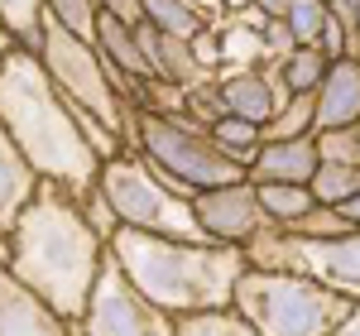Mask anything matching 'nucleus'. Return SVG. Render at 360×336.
<instances>
[{"mask_svg":"<svg viewBox=\"0 0 360 336\" xmlns=\"http://www.w3.org/2000/svg\"><path fill=\"white\" fill-rule=\"evenodd\" d=\"M144 15H149V25L159 34H173V39H197L207 29V20L188 0H144Z\"/></svg>","mask_w":360,"mask_h":336,"instance_id":"nucleus-19","label":"nucleus"},{"mask_svg":"<svg viewBox=\"0 0 360 336\" xmlns=\"http://www.w3.org/2000/svg\"><path fill=\"white\" fill-rule=\"evenodd\" d=\"M346 231H356V226L341 217V207H307L293 226H283V235H293V240H336Z\"/></svg>","mask_w":360,"mask_h":336,"instance_id":"nucleus-23","label":"nucleus"},{"mask_svg":"<svg viewBox=\"0 0 360 336\" xmlns=\"http://www.w3.org/2000/svg\"><path fill=\"white\" fill-rule=\"evenodd\" d=\"M332 336H360V303L351 308V317H346V322H341V327H336Z\"/></svg>","mask_w":360,"mask_h":336,"instance_id":"nucleus-34","label":"nucleus"},{"mask_svg":"<svg viewBox=\"0 0 360 336\" xmlns=\"http://www.w3.org/2000/svg\"><path fill=\"white\" fill-rule=\"evenodd\" d=\"M111 254L144 298H154L168 317L236 308V288L250 274V254L236 245H188L144 231H115Z\"/></svg>","mask_w":360,"mask_h":336,"instance_id":"nucleus-3","label":"nucleus"},{"mask_svg":"<svg viewBox=\"0 0 360 336\" xmlns=\"http://www.w3.org/2000/svg\"><path fill=\"white\" fill-rule=\"evenodd\" d=\"M39 63L49 67V77L53 86L72 101V106H82L91 111L106 130H111L120 149H125V111L135 106V101H125L111 82V67L101 63L96 53V44H82L77 34H68V29L58 25V20H44V44H39Z\"/></svg>","mask_w":360,"mask_h":336,"instance_id":"nucleus-7","label":"nucleus"},{"mask_svg":"<svg viewBox=\"0 0 360 336\" xmlns=\"http://www.w3.org/2000/svg\"><path fill=\"white\" fill-rule=\"evenodd\" d=\"M264 49H269V63H278V67L298 53V39H293L288 20H269V25H264Z\"/></svg>","mask_w":360,"mask_h":336,"instance_id":"nucleus-30","label":"nucleus"},{"mask_svg":"<svg viewBox=\"0 0 360 336\" xmlns=\"http://www.w3.org/2000/svg\"><path fill=\"white\" fill-rule=\"evenodd\" d=\"M15 49H20V44H15V39H10V29L0 25V67H5V58L15 53Z\"/></svg>","mask_w":360,"mask_h":336,"instance_id":"nucleus-35","label":"nucleus"},{"mask_svg":"<svg viewBox=\"0 0 360 336\" xmlns=\"http://www.w3.org/2000/svg\"><path fill=\"white\" fill-rule=\"evenodd\" d=\"M317 168H322L317 135H307V140H264L259 154L250 159V183L255 188H307Z\"/></svg>","mask_w":360,"mask_h":336,"instance_id":"nucleus-12","label":"nucleus"},{"mask_svg":"<svg viewBox=\"0 0 360 336\" xmlns=\"http://www.w3.org/2000/svg\"><path fill=\"white\" fill-rule=\"evenodd\" d=\"M312 96H317V135L360 125V58H336Z\"/></svg>","mask_w":360,"mask_h":336,"instance_id":"nucleus-15","label":"nucleus"},{"mask_svg":"<svg viewBox=\"0 0 360 336\" xmlns=\"http://www.w3.org/2000/svg\"><path fill=\"white\" fill-rule=\"evenodd\" d=\"M221 82V96H226V111L250 120V125H269L283 106H288V82H283V67L278 63H264L255 72H231V77H217Z\"/></svg>","mask_w":360,"mask_h":336,"instance_id":"nucleus-11","label":"nucleus"},{"mask_svg":"<svg viewBox=\"0 0 360 336\" xmlns=\"http://www.w3.org/2000/svg\"><path fill=\"white\" fill-rule=\"evenodd\" d=\"M106 254H111V245L96 235V226L86 221L82 207L63 188L44 183L10 235L5 269L29 293H39L63 322L77 327L86 303H91V288L101 279Z\"/></svg>","mask_w":360,"mask_h":336,"instance_id":"nucleus-1","label":"nucleus"},{"mask_svg":"<svg viewBox=\"0 0 360 336\" xmlns=\"http://www.w3.org/2000/svg\"><path fill=\"white\" fill-rule=\"evenodd\" d=\"M101 197L111 202L115 221L125 231L164 235V240H188V245H212L197 226L193 197L173 188L144 154H120L101 168Z\"/></svg>","mask_w":360,"mask_h":336,"instance_id":"nucleus-5","label":"nucleus"},{"mask_svg":"<svg viewBox=\"0 0 360 336\" xmlns=\"http://www.w3.org/2000/svg\"><path fill=\"white\" fill-rule=\"evenodd\" d=\"M77 336H178V317H168L154 298H144L130 274L120 269V259L106 254L101 279L91 288L82 322L72 327Z\"/></svg>","mask_w":360,"mask_h":336,"instance_id":"nucleus-9","label":"nucleus"},{"mask_svg":"<svg viewBox=\"0 0 360 336\" xmlns=\"http://www.w3.org/2000/svg\"><path fill=\"white\" fill-rule=\"evenodd\" d=\"M317 135V96L312 91H298L288 96V106L264 125V140H307Z\"/></svg>","mask_w":360,"mask_h":336,"instance_id":"nucleus-18","label":"nucleus"},{"mask_svg":"<svg viewBox=\"0 0 360 336\" xmlns=\"http://www.w3.org/2000/svg\"><path fill=\"white\" fill-rule=\"evenodd\" d=\"M96 5H101V15H111V20H120L125 29L149 25V15H144V0H96Z\"/></svg>","mask_w":360,"mask_h":336,"instance_id":"nucleus-31","label":"nucleus"},{"mask_svg":"<svg viewBox=\"0 0 360 336\" xmlns=\"http://www.w3.org/2000/svg\"><path fill=\"white\" fill-rule=\"evenodd\" d=\"M188 115H193L197 125H217L221 115H231L226 111V96H221V82H212V86H197V91H188Z\"/></svg>","mask_w":360,"mask_h":336,"instance_id":"nucleus-29","label":"nucleus"},{"mask_svg":"<svg viewBox=\"0 0 360 336\" xmlns=\"http://www.w3.org/2000/svg\"><path fill=\"white\" fill-rule=\"evenodd\" d=\"M178 336H259L236 308L221 312H197V317H178Z\"/></svg>","mask_w":360,"mask_h":336,"instance_id":"nucleus-24","label":"nucleus"},{"mask_svg":"<svg viewBox=\"0 0 360 336\" xmlns=\"http://www.w3.org/2000/svg\"><path fill=\"white\" fill-rule=\"evenodd\" d=\"M255 5H259V10H264L269 20H288V10H293L298 0H255Z\"/></svg>","mask_w":360,"mask_h":336,"instance_id":"nucleus-33","label":"nucleus"},{"mask_svg":"<svg viewBox=\"0 0 360 336\" xmlns=\"http://www.w3.org/2000/svg\"><path fill=\"white\" fill-rule=\"evenodd\" d=\"M39 188H44V178L29 168V159L15 149V140H10L5 125H0V264H5L10 235H15L20 217L29 212V202L39 197Z\"/></svg>","mask_w":360,"mask_h":336,"instance_id":"nucleus-14","label":"nucleus"},{"mask_svg":"<svg viewBox=\"0 0 360 336\" xmlns=\"http://www.w3.org/2000/svg\"><path fill=\"white\" fill-rule=\"evenodd\" d=\"M0 336H77L72 322H63L39 293H29L0 264Z\"/></svg>","mask_w":360,"mask_h":336,"instance_id":"nucleus-13","label":"nucleus"},{"mask_svg":"<svg viewBox=\"0 0 360 336\" xmlns=\"http://www.w3.org/2000/svg\"><path fill=\"white\" fill-rule=\"evenodd\" d=\"M259 202H264V212H269L274 231L293 226V221H298V217L307 212V207H317L307 188H259Z\"/></svg>","mask_w":360,"mask_h":336,"instance_id":"nucleus-27","label":"nucleus"},{"mask_svg":"<svg viewBox=\"0 0 360 336\" xmlns=\"http://www.w3.org/2000/svg\"><path fill=\"white\" fill-rule=\"evenodd\" d=\"M341 217H346V221H351V226H356V231H360V193L351 197L346 207H341Z\"/></svg>","mask_w":360,"mask_h":336,"instance_id":"nucleus-36","label":"nucleus"},{"mask_svg":"<svg viewBox=\"0 0 360 336\" xmlns=\"http://www.w3.org/2000/svg\"><path fill=\"white\" fill-rule=\"evenodd\" d=\"M193 212L197 226L212 245H236V250H250L264 231H274L264 202H259V188L240 178L231 188H212V193H197L193 197Z\"/></svg>","mask_w":360,"mask_h":336,"instance_id":"nucleus-10","label":"nucleus"},{"mask_svg":"<svg viewBox=\"0 0 360 336\" xmlns=\"http://www.w3.org/2000/svg\"><path fill=\"white\" fill-rule=\"evenodd\" d=\"M49 5V20L77 34L82 44H96V29H101V5L96 0H44Z\"/></svg>","mask_w":360,"mask_h":336,"instance_id":"nucleus-22","label":"nucleus"},{"mask_svg":"<svg viewBox=\"0 0 360 336\" xmlns=\"http://www.w3.org/2000/svg\"><path fill=\"white\" fill-rule=\"evenodd\" d=\"M317 154H322V164L360 168V125H346V130H322V135H317Z\"/></svg>","mask_w":360,"mask_h":336,"instance_id":"nucleus-28","label":"nucleus"},{"mask_svg":"<svg viewBox=\"0 0 360 336\" xmlns=\"http://www.w3.org/2000/svg\"><path fill=\"white\" fill-rule=\"evenodd\" d=\"M139 154L188 197L212 193V188H231V183L250 178L245 164H236L221 144L212 140V130L197 125L193 115H144Z\"/></svg>","mask_w":360,"mask_h":336,"instance_id":"nucleus-6","label":"nucleus"},{"mask_svg":"<svg viewBox=\"0 0 360 336\" xmlns=\"http://www.w3.org/2000/svg\"><path fill=\"white\" fill-rule=\"evenodd\" d=\"M0 125L29 159V168L86 207V197L101 188V154L86 144L82 125L72 120V106L53 86L39 53L15 49L0 67Z\"/></svg>","mask_w":360,"mask_h":336,"instance_id":"nucleus-2","label":"nucleus"},{"mask_svg":"<svg viewBox=\"0 0 360 336\" xmlns=\"http://www.w3.org/2000/svg\"><path fill=\"white\" fill-rule=\"evenodd\" d=\"M307 193H312V202H317V207H346V202L360 193V168L322 164L317 173H312Z\"/></svg>","mask_w":360,"mask_h":336,"instance_id":"nucleus-20","label":"nucleus"},{"mask_svg":"<svg viewBox=\"0 0 360 336\" xmlns=\"http://www.w3.org/2000/svg\"><path fill=\"white\" fill-rule=\"evenodd\" d=\"M44 20H49L44 0H0V25L29 53H39V44H44Z\"/></svg>","mask_w":360,"mask_h":336,"instance_id":"nucleus-17","label":"nucleus"},{"mask_svg":"<svg viewBox=\"0 0 360 336\" xmlns=\"http://www.w3.org/2000/svg\"><path fill=\"white\" fill-rule=\"evenodd\" d=\"M245 254L255 269L303 274V279L360 303V231H346L336 240H293L283 231H264Z\"/></svg>","mask_w":360,"mask_h":336,"instance_id":"nucleus-8","label":"nucleus"},{"mask_svg":"<svg viewBox=\"0 0 360 336\" xmlns=\"http://www.w3.org/2000/svg\"><path fill=\"white\" fill-rule=\"evenodd\" d=\"M351 298L283 269H255L236 288V312L259 336H332L351 317Z\"/></svg>","mask_w":360,"mask_h":336,"instance_id":"nucleus-4","label":"nucleus"},{"mask_svg":"<svg viewBox=\"0 0 360 336\" xmlns=\"http://www.w3.org/2000/svg\"><path fill=\"white\" fill-rule=\"evenodd\" d=\"M212 140L221 144L226 154L236 159V164H245L250 173V159L259 154V144H264V130L259 125H250V120H240V115H221L217 125H212Z\"/></svg>","mask_w":360,"mask_h":336,"instance_id":"nucleus-21","label":"nucleus"},{"mask_svg":"<svg viewBox=\"0 0 360 336\" xmlns=\"http://www.w3.org/2000/svg\"><path fill=\"white\" fill-rule=\"evenodd\" d=\"M217 44H221V72L217 77H231V72H255L269 63V49H264V29L245 25L240 15H226L221 25H212Z\"/></svg>","mask_w":360,"mask_h":336,"instance_id":"nucleus-16","label":"nucleus"},{"mask_svg":"<svg viewBox=\"0 0 360 336\" xmlns=\"http://www.w3.org/2000/svg\"><path fill=\"white\" fill-rule=\"evenodd\" d=\"M221 5H226V15H240V10H250L255 0H221Z\"/></svg>","mask_w":360,"mask_h":336,"instance_id":"nucleus-37","label":"nucleus"},{"mask_svg":"<svg viewBox=\"0 0 360 336\" xmlns=\"http://www.w3.org/2000/svg\"><path fill=\"white\" fill-rule=\"evenodd\" d=\"M188 5H193L207 25H221V20H226V5H221V0H188Z\"/></svg>","mask_w":360,"mask_h":336,"instance_id":"nucleus-32","label":"nucleus"},{"mask_svg":"<svg viewBox=\"0 0 360 336\" xmlns=\"http://www.w3.org/2000/svg\"><path fill=\"white\" fill-rule=\"evenodd\" d=\"M327 20H332L327 0H298V5L288 10V29H293L298 49H322V34H327Z\"/></svg>","mask_w":360,"mask_h":336,"instance_id":"nucleus-26","label":"nucleus"},{"mask_svg":"<svg viewBox=\"0 0 360 336\" xmlns=\"http://www.w3.org/2000/svg\"><path fill=\"white\" fill-rule=\"evenodd\" d=\"M327 67H332V58L322 53V49H298V53L283 63V82H288L293 96L298 91H317L322 77H327Z\"/></svg>","mask_w":360,"mask_h":336,"instance_id":"nucleus-25","label":"nucleus"}]
</instances>
